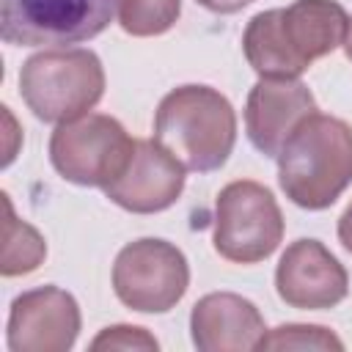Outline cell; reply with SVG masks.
<instances>
[{"label": "cell", "instance_id": "6da1fadb", "mask_svg": "<svg viewBox=\"0 0 352 352\" xmlns=\"http://www.w3.org/2000/svg\"><path fill=\"white\" fill-rule=\"evenodd\" d=\"M275 160L286 198L300 209L322 212L352 182V126L314 110L292 129Z\"/></svg>", "mask_w": 352, "mask_h": 352}, {"label": "cell", "instance_id": "7a4b0ae2", "mask_svg": "<svg viewBox=\"0 0 352 352\" xmlns=\"http://www.w3.org/2000/svg\"><path fill=\"white\" fill-rule=\"evenodd\" d=\"M154 140L187 170H217L228 162L236 143L234 104L212 85H179L157 104Z\"/></svg>", "mask_w": 352, "mask_h": 352}, {"label": "cell", "instance_id": "3957f363", "mask_svg": "<svg viewBox=\"0 0 352 352\" xmlns=\"http://www.w3.org/2000/svg\"><path fill=\"white\" fill-rule=\"evenodd\" d=\"M19 94L38 121L66 124L104 96V66L85 47H44L22 63Z\"/></svg>", "mask_w": 352, "mask_h": 352}, {"label": "cell", "instance_id": "277c9868", "mask_svg": "<svg viewBox=\"0 0 352 352\" xmlns=\"http://www.w3.org/2000/svg\"><path fill=\"white\" fill-rule=\"evenodd\" d=\"M283 212L261 182H228L214 201L212 245L231 264H258L283 242Z\"/></svg>", "mask_w": 352, "mask_h": 352}, {"label": "cell", "instance_id": "5b68a950", "mask_svg": "<svg viewBox=\"0 0 352 352\" xmlns=\"http://www.w3.org/2000/svg\"><path fill=\"white\" fill-rule=\"evenodd\" d=\"M135 138L107 113H85L50 135V162L72 184L107 187L129 162Z\"/></svg>", "mask_w": 352, "mask_h": 352}, {"label": "cell", "instance_id": "8992f818", "mask_svg": "<svg viewBox=\"0 0 352 352\" xmlns=\"http://www.w3.org/2000/svg\"><path fill=\"white\" fill-rule=\"evenodd\" d=\"M118 0H0V36L14 47H69L96 38Z\"/></svg>", "mask_w": 352, "mask_h": 352}, {"label": "cell", "instance_id": "52a82bcc", "mask_svg": "<svg viewBox=\"0 0 352 352\" xmlns=\"http://www.w3.org/2000/svg\"><path fill=\"white\" fill-rule=\"evenodd\" d=\"M190 286L187 256L168 239L143 236L124 245L113 261V292L138 314H168Z\"/></svg>", "mask_w": 352, "mask_h": 352}, {"label": "cell", "instance_id": "ba28073f", "mask_svg": "<svg viewBox=\"0 0 352 352\" xmlns=\"http://www.w3.org/2000/svg\"><path fill=\"white\" fill-rule=\"evenodd\" d=\"M82 327L74 294L60 286H38L14 297L6 322V344L11 352H66Z\"/></svg>", "mask_w": 352, "mask_h": 352}, {"label": "cell", "instance_id": "9c48e42d", "mask_svg": "<svg viewBox=\"0 0 352 352\" xmlns=\"http://www.w3.org/2000/svg\"><path fill=\"white\" fill-rule=\"evenodd\" d=\"M187 168L154 138H135V148L124 170L104 187V195L132 212V214H154L170 209L187 182Z\"/></svg>", "mask_w": 352, "mask_h": 352}, {"label": "cell", "instance_id": "30bf717a", "mask_svg": "<svg viewBox=\"0 0 352 352\" xmlns=\"http://www.w3.org/2000/svg\"><path fill=\"white\" fill-rule=\"evenodd\" d=\"M278 297L297 311H324L349 294L344 264L319 239H294L275 267Z\"/></svg>", "mask_w": 352, "mask_h": 352}, {"label": "cell", "instance_id": "8fae6325", "mask_svg": "<svg viewBox=\"0 0 352 352\" xmlns=\"http://www.w3.org/2000/svg\"><path fill=\"white\" fill-rule=\"evenodd\" d=\"M316 110L311 88L300 80L258 77L245 102V132L248 140L264 154L278 157L292 129Z\"/></svg>", "mask_w": 352, "mask_h": 352}, {"label": "cell", "instance_id": "7c38bea8", "mask_svg": "<svg viewBox=\"0 0 352 352\" xmlns=\"http://www.w3.org/2000/svg\"><path fill=\"white\" fill-rule=\"evenodd\" d=\"M267 324L256 302L234 292H209L190 311V336L201 352L258 349Z\"/></svg>", "mask_w": 352, "mask_h": 352}, {"label": "cell", "instance_id": "4fadbf2b", "mask_svg": "<svg viewBox=\"0 0 352 352\" xmlns=\"http://www.w3.org/2000/svg\"><path fill=\"white\" fill-rule=\"evenodd\" d=\"M280 25L292 52L311 69L314 60L344 47L349 14L336 0H294L280 8Z\"/></svg>", "mask_w": 352, "mask_h": 352}, {"label": "cell", "instance_id": "5bb4252c", "mask_svg": "<svg viewBox=\"0 0 352 352\" xmlns=\"http://www.w3.org/2000/svg\"><path fill=\"white\" fill-rule=\"evenodd\" d=\"M242 52L250 69L258 77H272V80H300L308 66L292 52L283 25H280V8H267L250 16L242 33Z\"/></svg>", "mask_w": 352, "mask_h": 352}, {"label": "cell", "instance_id": "9a60e30c", "mask_svg": "<svg viewBox=\"0 0 352 352\" xmlns=\"http://www.w3.org/2000/svg\"><path fill=\"white\" fill-rule=\"evenodd\" d=\"M3 198V256H0V272L3 278H16V275H28L33 270L41 267V261L47 258V242L38 234V228H33L28 220H19L14 214L11 198L8 192L0 195Z\"/></svg>", "mask_w": 352, "mask_h": 352}, {"label": "cell", "instance_id": "2e32d148", "mask_svg": "<svg viewBox=\"0 0 352 352\" xmlns=\"http://www.w3.org/2000/svg\"><path fill=\"white\" fill-rule=\"evenodd\" d=\"M182 16V0H118V25L135 38L162 36Z\"/></svg>", "mask_w": 352, "mask_h": 352}, {"label": "cell", "instance_id": "e0dca14e", "mask_svg": "<svg viewBox=\"0 0 352 352\" xmlns=\"http://www.w3.org/2000/svg\"><path fill=\"white\" fill-rule=\"evenodd\" d=\"M258 349H322V352H341L344 341L322 324H300V322H289V324H278L272 330L264 333V338L258 341Z\"/></svg>", "mask_w": 352, "mask_h": 352}, {"label": "cell", "instance_id": "ac0fdd59", "mask_svg": "<svg viewBox=\"0 0 352 352\" xmlns=\"http://www.w3.org/2000/svg\"><path fill=\"white\" fill-rule=\"evenodd\" d=\"M91 352H110V349H121V352H157L160 349V341L146 330V327H138V324H110V327H102L94 341L88 344Z\"/></svg>", "mask_w": 352, "mask_h": 352}, {"label": "cell", "instance_id": "d6986e66", "mask_svg": "<svg viewBox=\"0 0 352 352\" xmlns=\"http://www.w3.org/2000/svg\"><path fill=\"white\" fill-rule=\"evenodd\" d=\"M198 6H204L206 11L212 14H236L242 11L245 6H250L253 0H195Z\"/></svg>", "mask_w": 352, "mask_h": 352}, {"label": "cell", "instance_id": "ffe728a7", "mask_svg": "<svg viewBox=\"0 0 352 352\" xmlns=\"http://www.w3.org/2000/svg\"><path fill=\"white\" fill-rule=\"evenodd\" d=\"M338 242L344 245V250L352 253V201L346 204V209L338 217Z\"/></svg>", "mask_w": 352, "mask_h": 352}, {"label": "cell", "instance_id": "44dd1931", "mask_svg": "<svg viewBox=\"0 0 352 352\" xmlns=\"http://www.w3.org/2000/svg\"><path fill=\"white\" fill-rule=\"evenodd\" d=\"M3 118L8 121V146H6V157H3V168H8V165L14 162V157H16V146L11 143V138H19V132H16V126H14V116H11V110H8V107H3Z\"/></svg>", "mask_w": 352, "mask_h": 352}, {"label": "cell", "instance_id": "7402d4cb", "mask_svg": "<svg viewBox=\"0 0 352 352\" xmlns=\"http://www.w3.org/2000/svg\"><path fill=\"white\" fill-rule=\"evenodd\" d=\"M344 52H346V58L352 60V16H349V30H346V38H344Z\"/></svg>", "mask_w": 352, "mask_h": 352}]
</instances>
